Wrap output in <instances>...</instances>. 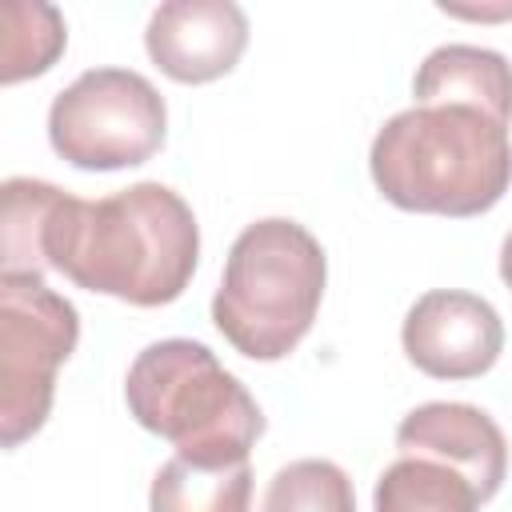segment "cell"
Segmentation results:
<instances>
[{
  "mask_svg": "<svg viewBox=\"0 0 512 512\" xmlns=\"http://www.w3.org/2000/svg\"><path fill=\"white\" fill-rule=\"evenodd\" d=\"M48 268L84 292L160 308L184 296L200 260V224L180 192L160 180L104 200H64L44 240Z\"/></svg>",
  "mask_w": 512,
  "mask_h": 512,
  "instance_id": "1",
  "label": "cell"
},
{
  "mask_svg": "<svg viewBox=\"0 0 512 512\" xmlns=\"http://www.w3.org/2000/svg\"><path fill=\"white\" fill-rule=\"evenodd\" d=\"M368 172L388 204L464 220L504 200L512 136L504 120L472 104H412L376 132Z\"/></svg>",
  "mask_w": 512,
  "mask_h": 512,
  "instance_id": "2",
  "label": "cell"
},
{
  "mask_svg": "<svg viewBox=\"0 0 512 512\" xmlns=\"http://www.w3.org/2000/svg\"><path fill=\"white\" fill-rule=\"evenodd\" d=\"M328 260L320 240L284 216L248 224L224 260L212 296L216 332L248 360H284L320 312Z\"/></svg>",
  "mask_w": 512,
  "mask_h": 512,
  "instance_id": "3",
  "label": "cell"
},
{
  "mask_svg": "<svg viewBox=\"0 0 512 512\" xmlns=\"http://www.w3.org/2000/svg\"><path fill=\"white\" fill-rule=\"evenodd\" d=\"M124 400L140 428L164 436L192 464H240L264 436L252 392L212 348L184 336L156 340L132 360Z\"/></svg>",
  "mask_w": 512,
  "mask_h": 512,
  "instance_id": "4",
  "label": "cell"
},
{
  "mask_svg": "<svg viewBox=\"0 0 512 512\" xmlns=\"http://www.w3.org/2000/svg\"><path fill=\"white\" fill-rule=\"evenodd\" d=\"M168 108L148 76L132 68H88L48 108V140L84 172H116L164 148Z\"/></svg>",
  "mask_w": 512,
  "mask_h": 512,
  "instance_id": "5",
  "label": "cell"
},
{
  "mask_svg": "<svg viewBox=\"0 0 512 512\" xmlns=\"http://www.w3.org/2000/svg\"><path fill=\"white\" fill-rule=\"evenodd\" d=\"M80 316L44 276H0V444L36 436L52 412L56 368L76 352Z\"/></svg>",
  "mask_w": 512,
  "mask_h": 512,
  "instance_id": "6",
  "label": "cell"
},
{
  "mask_svg": "<svg viewBox=\"0 0 512 512\" xmlns=\"http://www.w3.org/2000/svg\"><path fill=\"white\" fill-rule=\"evenodd\" d=\"M400 344L424 376L476 380L504 352V320L484 296L436 288L408 308Z\"/></svg>",
  "mask_w": 512,
  "mask_h": 512,
  "instance_id": "7",
  "label": "cell"
},
{
  "mask_svg": "<svg viewBox=\"0 0 512 512\" xmlns=\"http://www.w3.org/2000/svg\"><path fill=\"white\" fill-rule=\"evenodd\" d=\"M152 64L176 84L228 76L248 48V16L232 0H168L144 28Z\"/></svg>",
  "mask_w": 512,
  "mask_h": 512,
  "instance_id": "8",
  "label": "cell"
},
{
  "mask_svg": "<svg viewBox=\"0 0 512 512\" xmlns=\"http://www.w3.org/2000/svg\"><path fill=\"white\" fill-rule=\"evenodd\" d=\"M396 448L400 456H424L456 468L480 500H492L508 472V440L500 424L484 408L460 400H428L412 408L396 428Z\"/></svg>",
  "mask_w": 512,
  "mask_h": 512,
  "instance_id": "9",
  "label": "cell"
},
{
  "mask_svg": "<svg viewBox=\"0 0 512 512\" xmlns=\"http://www.w3.org/2000/svg\"><path fill=\"white\" fill-rule=\"evenodd\" d=\"M416 104H472L512 124V64L480 44H444L412 76Z\"/></svg>",
  "mask_w": 512,
  "mask_h": 512,
  "instance_id": "10",
  "label": "cell"
},
{
  "mask_svg": "<svg viewBox=\"0 0 512 512\" xmlns=\"http://www.w3.org/2000/svg\"><path fill=\"white\" fill-rule=\"evenodd\" d=\"M252 508V468L240 464H192L172 456L160 464L148 512H248Z\"/></svg>",
  "mask_w": 512,
  "mask_h": 512,
  "instance_id": "11",
  "label": "cell"
},
{
  "mask_svg": "<svg viewBox=\"0 0 512 512\" xmlns=\"http://www.w3.org/2000/svg\"><path fill=\"white\" fill-rule=\"evenodd\" d=\"M4 216H0V256H4V276H44L48 256V224L64 192L48 180L32 176H12L0 188Z\"/></svg>",
  "mask_w": 512,
  "mask_h": 512,
  "instance_id": "12",
  "label": "cell"
},
{
  "mask_svg": "<svg viewBox=\"0 0 512 512\" xmlns=\"http://www.w3.org/2000/svg\"><path fill=\"white\" fill-rule=\"evenodd\" d=\"M480 492L448 464L400 456L388 464L372 492V512H480Z\"/></svg>",
  "mask_w": 512,
  "mask_h": 512,
  "instance_id": "13",
  "label": "cell"
},
{
  "mask_svg": "<svg viewBox=\"0 0 512 512\" xmlns=\"http://www.w3.org/2000/svg\"><path fill=\"white\" fill-rule=\"evenodd\" d=\"M0 20H4V60H0L4 84H20L28 76H40L60 60V52L68 44V28L52 4L8 0Z\"/></svg>",
  "mask_w": 512,
  "mask_h": 512,
  "instance_id": "14",
  "label": "cell"
},
{
  "mask_svg": "<svg viewBox=\"0 0 512 512\" xmlns=\"http://www.w3.org/2000/svg\"><path fill=\"white\" fill-rule=\"evenodd\" d=\"M260 512H356V492L340 464L308 456L284 464L268 480Z\"/></svg>",
  "mask_w": 512,
  "mask_h": 512,
  "instance_id": "15",
  "label": "cell"
},
{
  "mask_svg": "<svg viewBox=\"0 0 512 512\" xmlns=\"http://www.w3.org/2000/svg\"><path fill=\"white\" fill-rule=\"evenodd\" d=\"M500 280H504L508 292H512V232H508L504 244H500Z\"/></svg>",
  "mask_w": 512,
  "mask_h": 512,
  "instance_id": "16",
  "label": "cell"
}]
</instances>
